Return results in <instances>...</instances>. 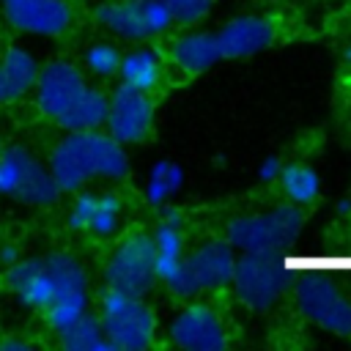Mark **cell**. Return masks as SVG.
Here are the masks:
<instances>
[{
    "mask_svg": "<svg viewBox=\"0 0 351 351\" xmlns=\"http://www.w3.org/2000/svg\"><path fill=\"white\" fill-rule=\"evenodd\" d=\"M36 99L47 118L66 132H85L104 126L107 96L93 90L82 71L66 60L47 63L36 77Z\"/></svg>",
    "mask_w": 351,
    "mask_h": 351,
    "instance_id": "2",
    "label": "cell"
},
{
    "mask_svg": "<svg viewBox=\"0 0 351 351\" xmlns=\"http://www.w3.org/2000/svg\"><path fill=\"white\" fill-rule=\"evenodd\" d=\"M214 36H217L219 55L230 58V60H239V58H250V55H258L266 47H271L277 30H274L271 19L244 14V16L230 19L228 25H222Z\"/></svg>",
    "mask_w": 351,
    "mask_h": 351,
    "instance_id": "13",
    "label": "cell"
},
{
    "mask_svg": "<svg viewBox=\"0 0 351 351\" xmlns=\"http://www.w3.org/2000/svg\"><path fill=\"white\" fill-rule=\"evenodd\" d=\"M170 55H173V63H176L184 74H189V77L203 74V71H208L217 60H222L214 33H186V36L176 38Z\"/></svg>",
    "mask_w": 351,
    "mask_h": 351,
    "instance_id": "18",
    "label": "cell"
},
{
    "mask_svg": "<svg viewBox=\"0 0 351 351\" xmlns=\"http://www.w3.org/2000/svg\"><path fill=\"white\" fill-rule=\"evenodd\" d=\"M96 19L115 36L129 38V41H143L151 36L145 19H143V8L140 0H115V3H104L96 11Z\"/></svg>",
    "mask_w": 351,
    "mask_h": 351,
    "instance_id": "19",
    "label": "cell"
},
{
    "mask_svg": "<svg viewBox=\"0 0 351 351\" xmlns=\"http://www.w3.org/2000/svg\"><path fill=\"white\" fill-rule=\"evenodd\" d=\"M151 241H154L156 280L170 285L176 280L181 263H184V228H181V219L176 214L162 217V222L156 225Z\"/></svg>",
    "mask_w": 351,
    "mask_h": 351,
    "instance_id": "16",
    "label": "cell"
},
{
    "mask_svg": "<svg viewBox=\"0 0 351 351\" xmlns=\"http://www.w3.org/2000/svg\"><path fill=\"white\" fill-rule=\"evenodd\" d=\"M165 5L170 8L173 19L181 25H195L200 19L208 16L214 0H165Z\"/></svg>",
    "mask_w": 351,
    "mask_h": 351,
    "instance_id": "25",
    "label": "cell"
},
{
    "mask_svg": "<svg viewBox=\"0 0 351 351\" xmlns=\"http://www.w3.org/2000/svg\"><path fill=\"white\" fill-rule=\"evenodd\" d=\"M304 228V211L296 203L274 206L258 214L236 217L228 225V244L241 252H285Z\"/></svg>",
    "mask_w": 351,
    "mask_h": 351,
    "instance_id": "4",
    "label": "cell"
},
{
    "mask_svg": "<svg viewBox=\"0 0 351 351\" xmlns=\"http://www.w3.org/2000/svg\"><path fill=\"white\" fill-rule=\"evenodd\" d=\"M170 340L189 351H219L228 346V329L208 304H189L170 321Z\"/></svg>",
    "mask_w": 351,
    "mask_h": 351,
    "instance_id": "12",
    "label": "cell"
},
{
    "mask_svg": "<svg viewBox=\"0 0 351 351\" xmlns=\"http://www.w3.org/2000/svg\"><path fill=\"white\" fill-rule=\"evenodd\" d=\"M236 266L233 247L219 239H208L197 244L192 252L184 255V263L176 274V280L167 285L178 296H197V293H211L225 285H230Z\"/></svg>",
    "mask_w": 351,
    "mask_h": 351,
    "instance_id": "8",
    "label": "cell"
},
{
    "mask_svg": "<svg viewBox=\"0 0 351 351\" xmlns=\"http://www.w3.org/2000/svg\"><path fill=\"white\" fill-rule=\"evenodd\" d=\"M277 181H280L288 203H296V206H310L321 192L318 173L310 165H282Z\"/></svg>",
    "mask_w": 351,
    "mask_h": 351,
    "instance_id": "22",
    "label": "cell"
},
{
    "mask_svg": "<svg viewBox=\"0 0 351 351\" xmlns=\"http://www.w3.org/2000/svg\"><path fill=\"white\" fill-rule=\"evenodd\" d=\"M121 222V197L112 192H82L74 197L69 225L74 230H90L96 236H112Z\"/></svg>",
    "mask_w": 351,
    "mask_h": 351,
    "instance_id": "15",
    "label": "cell"
},
{
    "mask_svg": "<svg viewBox=\"0 0 351 351\" xmlns=\"http://www.w3.org/2000/svg\"><path fill=\"white\" fill-rule=\"evenodd\" d=\"M47 167L60 192H71L96 178H123L129 173V156L107 132L85 129L69 132L52 148Z\"/></svg>",
    "mask_w": 351,
    "mask_h": 351,
    "instance_id": "3",
    "label": "cell"
},
{
    "mask_svg": "<svg viewBox=\"0 0 351 351\" xmlns=\"http://www.w3.org/2000/svg\"><path fill=\"white\" fill-rule=\"evenodd\" d=\"M0 195L25 206H49L58 200L60 186L49 167H44L27 148H0Z\"/></svg>",
    "mask_w": 351,
    "mask_h": 351,
    "instance_id": "6",
    "label": "cell"
},
{
    "mask_svg": "<svg viewBox=\"0 0 351 351\" xmlns=\"http://www.w3.org/2000/svg\"><path fill=\"white\" fill-rule=\"evenodd\" d=\"M299 310L324 332L351 337V299L332 280H302L296 282Z\"/></svg>",
    "mask_w": 351,
    "mask_h": 351,
    "instance_id": "10",
    "label": "cell"
},
{
    "mask_svg": "<svg viewBox=\"0 0 351 351\" xmlns=\"http://www.w3.org/2000/svg\"><path fill=\"white\" fill-rule=\"evenodd\" d=\"M140 8H143V19H145L151 36H159V33L170 30V25L176 22L170 8L165 5V0H140Z\"/></svg>",
    "mask_w": 351,
    "mask_h": 351,
    "instance_id": "26",
    "label": "cell"
},
{
    "mask_svg": "<svg viewBox=\"0 0 351 351\" xmlns=\"http://www.w3.org/2000/svg\"><path fill=\"white\" fill-rule=\"evenodd\" d=\"M5 19L33 36H60L69 22V5L63 0H3Z\"/></svg>",
    "mask_w": 351,
    "mask_h": 351,
    "instance_id": "14",
    "label": "cell"
},
{
    "mask_svg": "<svg viewBox=\"0 0 351 351\" xmlns=\"http://www.w3.org/2000/svg\"><path fill=\"white\" fill-rule=\"evenodd\" d=\"M107 288L132 293V296H145L156 280V266H154V241L145 233H132L126 236L110 255L107 269H104Z\"/></svg>",
    "mask_w": 351,
    "mask_h": 351,
    "instance_id": "9",
    "label": "cell"
},
{
    "mask_svg": "<svg viewBox=\"0 0 351 351\" xmlns=\"http://www.w3.org/2000/svg\"><path fill=\"white\" fill-rule=\"evenodd\" d=\"M38 63L30 52L11 47L0 58V104H8L36 85Z\"/></svg>",
    "mask_w": 351,
    "mask_h": 351,
    "instance_id": "17",
    "label": "cell"
},
{
    "mask_svg": "<svg viewBox=\"0 0 351 351\" xmlns=\"http://www.w3.org/2000/svg\"><path fill=\"white\" fill-rule=\"evenodd\" d=\"M280 170H282V162L277 159V156H269V159H263V165H261V170H258V178L261 181H277L280 178Z\"/></svg>",
    "mask_w": 351,
    "mask_h": 351,
    "instance_id": "27",
    "label": "cell"
},
{
    "mask_svg": "<svg viewBox=\"0 0 351 351\" xmlns=\"http://www.w3.org/2000/svg\"><path fill=\"white\" fill-rule=\"evenodd\" d=\"M230 285L250 310H269L280 302L288 277H285V263L280 252H241L233 266Z\"/></svg>",
    "mask_w": 351,
    "mask_h": 351,
    "instance_id": "7",
    "label": "cell"
},
{
    "mask_svg": "<svg viewBox=\"0 0 351 351\" xmlns=\"http://www.w3.org/2000/svg\"><path fill=\"white\" fill-rule=\"evenodd\" d=\"M181 181H184V173L176 162H156L151 170H148V178H145V197L148 203L154 206H162L167 203V197H173L178 189H181Z\"/></svg>",
    "mask_w": 351,
    "mask_h": 351,
    "instance_id": "23",
    "label": "cell"
},
{
    "mask_svg": "<svg viewBox=\"0 0 351 351\" xmlns=\"http://www.w3.org/2000/svg\"><path fill=\"white\" fill-rule=\"evenodd\" d=\"M99 321L110 343V351H143L154 343L156 318L154 310L143 302V296L107 288L101 293Z\"/></svg>",
    "mask_w": 351,
    "mask_h": 351,
    "instance_id": "5",
    "label": "cell"
},
{
    "mask_svg": "<svg viewBox=\"0 0 351 351\" xmlns=\"http://www.w3.org/2000/svg\"><path fill=\"white\" fill-rule=\"evenodd\" d=\"M346 58H348V63H351V47H348V52H346Z\"/></svg>",
    "mask_w": 351,
    "mask_h": 351,
    "instance_id": "29",
    "label": "cell"
},
{
    "mask_svg": "<svg viewBox=\"0 0 351 351\" xmlns=\"http://www.w3.org/2000/svg\"><path fill=\"white\" fill-rule=\"evenodd\" d=\"M58 335H60V346L69 351H110L101 321L96 315H88V313H82L77 321L63 326Z\"/></svg>",
    "mask_w": 351,
    "mask_h": 351,
    "instance_id": "21",
    "label": "cell"
},
{
    "mask_svg": "<svg viewBox=\"0 0 351 351\" xmlns=\"http://www.w3.org/2000/svg\"><path fill=\"white\" fill-rule=\"evenodd\" d=\"M8 285L16 299L38 310L55 332L88 313V274L74 255L52 252L14 261L8 266Z\"/></svg>",
    "mask_w": 351,
    "mask_h": 351,
    "instance_id": "1",
    "label": "cell"
},
{
    "mask_svg": "<svg viewBox=\"0 0 351 351\" xmlns=\"http://www.w3.org/2000/svg\"><path fill=\"white\" fill-rule=\"evenodd\" d=\"M107 134L115 137L121 145L143 143L154 126V101L145 90H134L129 85H118L107 96Z\"/></svg>",
    "mask_w": 351,
    "mask_h": 351,
    "instance_id": "11",
    "label": "cell"
},
{
    "mask_svg": "<svg viewBox=\"0 0 351 351\" xmlns=\"http://www.w3.org/2000/svg\"><path fill=\"white\" fill-rule=\"evenodd\" d=\"M0 348H19L22 351V348H30V343L27 340H16V337H3L0 340Z\"/></svg>",
    "mask_w": 351,
    "mask_h": 351,
    "instance_id": "28",
    "label": "cell"
},
{
    "mask_svg": "<svg viewBox=\"0 0 351 351\" xmlns=\"http://www.w3.org/2000/svg\"><path fill=\"white\" fill-rule=\"evenodd\" d=\"M121 82L134 88V90H145L151 93L159 80H162V60L154 49L148 47H137L126 55H121V66H118Z\"/></svg>",
    "mask_w": 351,
    "mask_h": 351,
    "instance_id": "20",
    "label": "cell"
},
{
    "mask_svg": "<svg viewBox=\"0 0 351 351\" xmlns=\"http://www.w3.org/2000/svg\"><path fill=\"white\" fill-rule=\"evenodd\" d=\"M85 66H88V71L96 74V77H112V74H118L121 52H118V47L110 44V41H96V44H90L88 52H85Z\"/></svg>",
    "mask_w": 351,
    "mask_h": 351,
    "instance_id": "24",
    "label": "cell"
}]
</instances>
